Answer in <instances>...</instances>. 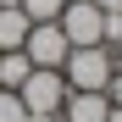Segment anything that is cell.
<instances>
[{"instance_id": "obj_1", "label": "cell", "mask_w": 122, "mask_h": 122, "mask_svg": "<svg viewBox=\"0 0 122 122\" xmlns=\"http://www.w3.org/2000/svg\"><path fill=\"white\" fill-rule=\"evenodd\" d=\"M111 72H117V56L106 45H78V50H67V61H61L67 89H89V94H106Z\"/></svg>"}, {"instance_id": "obj_2", "label": "cell", "mask_w": 122, "mask_h": 122, "mask_svg": "<svg viewBox=\"0 0 122 122\" xmlns=\"http://www.w3.org/2000/svg\"><path fill=\"white\" fill-rule=\"evenodd\" d=\"M17 94H22V106H28V117H56L61 106H67V78H61L56 67H33L28 78H22V89H17Z\"/></svg>"}, {"instance_id": "obj_3", "label": "cell", "mask_w": 122, "mask_h": 122, "mask_svg": "<svg viewBox=\"0 0 122 122\" xmlns=\"http://www.w3.org/2000/svg\"><path fill=\"white\" fill-rule=\"evenodd\" d=\"M100 11L94 0H67V6H61V17H56V28L67 33V45L78 50V45H100Z\"/></svg>"}, {"instance_id": "obj_4", "label": "cell", "mask_w": 122, "mask_h": 122, "mask_svg": "<svg viewBox=\"0 0 122 122\" xmlns=\"http://www.w3.org/2000/svg\"><path fill=\"white\" fill-rule=\"evenodd\" d=\"M67 50H72V45H67V33H61L56 22H33V28H28V39H22V56L33 61V67H56V72H61Z\"/></svg>"}, {"instance_id": "obj_5", "label": "cell", "mask_w": 122, "mask_h": 122, "mask_svg": "<svg viewBox=\"0 0 122 122\" xmlns=\"http://www.w3.org/2000/svg\"><path fill=\"white\" fill-rule=\"evenodd\" d=\"M61 111H67L61 122H106V117H111V100H106V94H89V89H72Z\"/></svg>"}, {"instance_id": "obj_6", "label": "cell", "mask_w": 122, "mask_h": 122, "mask_svg": "<svg viewBox=\"0 0 122 122\" xmlns=\"http://www.w3.org/2000/svg\"><path fill=\"white\" fill-rule=\"evenodd\" d=\"M28 17H22V6H0V50H22V39H28Z\"/></svg>"}, {"instance_id": "obj_7", "label": "cell", "mask_w": 122, "mask_h": 122, "mask_svg": "<svg viewBox=\"0 0 122 122\" xmlns=\"http://www.w3.org/2000/svg\"><path fill=\"white\" fill-rule=\"evenodd\" d=\"M28 72H33V61L22 50H0V89H22Z\"/></svg>"}, {"instance_id": "obj_8", "label": "cell", "mask_w": 122, "mask_h": 122, "mask_svg": "<svg viewBox=\"0 0 122 122\" xmlns=\"http://www.w3.org/2000/svg\"><path fill=\"white\" fill-rule=\"evenodd\" d=\"M0 122H56V117H28L22 94L17 89H0Z\"/></svg>"}, {"instance_id": "obj_9", "label": "cell", "mask_w": 122, "mask_h": 122, "mask_svg": "<svg viewBox=\"0 0 122 122\" xmlns=\"http://www.w3.org/2000/svg\"><path fill=\"white\" fill-rule=\"evenodd\" d=\"M17 6H22V17H28V22H56L67 0H17Z\"/></svg>"}, {"instance_id": "obj_10", "label": "cell", "mask_w": 122, "mask_h": 122, "mask_svg": "<svg viewBox=\"0 0 122 122\" xmlns=\"http://www.w3.org/2000/svg\"><path fill=\"white\" fill-rule=\"evenodd\" d=\"M106 100H111V106H117V111H122V67H117V72H111V83H106Z\"/></svg>"}, {"instance_id": "obj_11", "label": "cell", "mask_w": 122, "mask_h": 122, "mask_svg": "<svg viewBox=\"0 0 122 122\" xmlns=\"http://www.w3.org/2000/svg\"><path fill=\"white\" fill-rule=\"evenodd\" d=\"M94 6H100V11H122V0H94Z\"/></svg>"}, {"instance_id": "obj_12", "label": "cell", "mask_w": 122, "mask_h": 122, "mask_svg": "<svg viewBox=\"0 0 122 122\" xmlns=\"http://www.w3.org/2000/svg\"><path fill=\"white\" fill-rule=\"evenodd\" d=\"M106 122H122V111H117V106H111V117H106Z\"/></svg>"}, {"instance_id": "obj_13", "label": "cell", "mask_w": 122, "mask_h": 122, "mask_svg": "<svg viewBox=\"0 0 122 122\" xmlns=\"http://www.w3.org/2000/svg\"><path fill=\"white\" fill-rule=\"evenodd\" d=\"M117 67H122V39H117Z\"/></svg>"}, {"instance_id": "obj_14", "label": "cell", "mask_w": 122, "mask_h": 122, "mask_svg": "<svg viewBox=\"0 0 122 122\" xmlns=\"http://www.w3.org/2000/svg\"><path fill=\"white\" fill-rule=\"evenodd\" d=\"M56 122H61V117H56Z\"/></svg>"}]
</instances>
